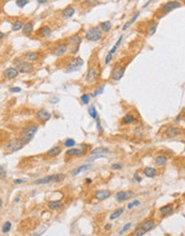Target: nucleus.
<instances>
[{
    "instance_id": "obj_1",
    "label": "nucleus",
    "mask_w": 185,
    "mask_h": 236,
    "mask_svg": "<svg viewBox=\"0 0 185 236\" xmlns=\"http://www.w3.org/2000/svg\"><path fill=\"white\" fill-rule=\"evenodd\" d=\"M38 129H39L38 126H30L23 131V133H22L20 139H19L20 142L23 143V145H26V144L30 143V142L32 141L34 135H36V132H38Z\"/></svg>"
},
{
    "instance_id": "obj_2",
    "label": "nucleus",
    "mask_w": 185,
    "mask_h": 236,
    "mask_svg": "<svg viewBox=\"0 0 185 236\" xmlns=\"http://www.w3.org/2000/svg\"><path fill=\"white\" fill-rule=\"evenodd\" d=\"M14 63H15L16 69L18 70L19 73H29L33 70V64L31 62L23 60V59H15Z\"/></svg>"
},
{
    "instance_id": "obj_3",
    "label": "nucleus",
    "mask_w": 185,
    "mask_h": 236,
    "mask_svg": "<svg viewBox=\"0 0 185 236\" xmlns=\"http://www.w3.org/2000/svg\"><path fill=\"white\" fill-rule=\"evenodd\" d=\"M102 30L99 27H91L86 32V39L88 41L91 42H97L102 39Z\"/></svg>"
},
{
    "instance_id": "obj_4",
    "label": "nucleus",
    "mask_w": 185,
    "mask_h": 236,
    "mask_svg": "<svg viewBox=\"0 0 185 236\" xmlns=\"http://www.w3.org/2000/svg\"><path fill=\"white\" fill-rule=\"evenodd\" d=\"M82 66H84V60L80 57H74L73 59H71V61L68 62L65 69L66 72H75L78 71Z\"/></svg>"
},
{
    "instance_id": "obj_5",
    "label": "nucleus",
    "mask_w": 185,
    "mask_h": 236,
    "mask_svg": "<svg viewBox=\"0 0 185 236\" xmlns=\"http://www.w3.org/2000/svg\"><path fill=\"white\" fill-rule=\"evenodd\" d=\"M97 76H99V73H97V69L94 67L89 68V70L87 71L86 76H85V83L87 84H93L95 81L97 80Z\"/></svg>"
},
{
    "instance_id": "obj_6",
    "label": "nucleus",
    "mask_w": 185,
    "mask_h": 236,
    "mask_svg": "<svg viewBox=\"0 0 185 236\" xmlns=\"http://www.w3.org/2000/svg\"><path fill=\"white\" fill-rule=\"evenodd\" d=\"M80 43H81V39L79 36H74L72 38H70V49H71V53L73 55H76L78 53Z\"/></svg>"
},
{
    "instance_id": "obj_7",
    "label": "nucleus",
    "mask_w": 185,
    "mask_h": 236,
    "mask_svg": "<svg viewBox=\"0 0 185 236\" xmlns=\"http://www.w3.org/2000/svg\"><path fill=\"white\" fill-rule=\"evenodd\" d=\"M23 148V143L20 142V140H12L10 141V143L8 144V146H7V149H8L10 152H17L19 149Z\"/></svg>"
},
{
    "instance_id": "obj_8",
    "label": "nucleus",
    "mask_w": 185,
    "mask_h": 236,
    "mask_svg": "<svg viewBox=\"0 0 185 236\" xmlns=\"http://www.w3.org/2000/svg\"><path fill=\"white\" fill-rule=\"evenodd\" d=\"M180 7H181V3L179 2V1H177V0H173V1H169V2H167L166 4L163 5L162 12L168 13V12H170V11L175 10V9L180 8Z\"/></svg>"
},
{
    "instance_id": "obj_9",
    "label": "nucleus",
    "mask_w": 185,
    "mask_h": 236,
    "mask_svg": "<svg viewBox=\"0 0 185 236\" xmlns=\"http://www.w3.org/2000/svg\"><path fill=\"white\" fill-rule=\"evenodd\" d=\"M124 75V69L121 66H116L111 71V78L114 81H120Z\"/></svg>"
},
{
    "instance_id": "obj_10",
    "label": "nucleus",
    "mask_w": 185,
    "mask_h": 236,
    "mask_svg": "<svg viewBox=\"0 0 185 236\" xmlns=\"http://www.w3.org/2000/svg\"><path fill=\"white\" fill-rule=\"evenodd\" d=\"M181 133H182V129L178 128V127H169V128L166 129V131H165V135L167 136V137H170V139L181 135Z\"/></svg>"
},
{
    "instance_id": "obj_11",
    "label": "nucleus",
    "mask_w": 185,
    "mask_h": 236,
    "mask_svg": "<svg viewBox=\"0 0 185 236\" xmlns=\"http://www.w3.org/2000/svg\"><path fill=\"white\" fill-rule=\"evenodd\" d=\"M66 52H68V45L66 44H59L58 46L53 49V56L60 57V56H63Z\"/></svg>"
},
{
    "instance_id": "obj_12",
    "label": "nucleus",
    "mask_w": 185,
    "mask_h": 236,
    "mask_svg": "<svg viewBox=\"0 0 185 236\" xmlns=\"http://www.w3.org/2000/svg\"><path fill=\"white\" fill-rule=\"evenodd\" d=\"M36 117L38 118L39 120H41V121H47V120H49V119H51V113H49V112H47L46 110H40V111H38V112H36Z\"/></svg>"
},
{
    "instance_id": "obj_13",
    "label": "nucleus",
    "mask_w": 185,
    "mask_h": 236,
    "mask_svg": "<svg viewBox=\"0 0 185 236\" xmlns=\"http://www.w3.org/2000/svg\"><path fill=\"white\" fill-rule=\"evenodd\" d=\"M51 181H57V174L55 175H48V176L44 177V178H41L33 182L34 185H43V184H48Z\"/></svg>"
},
{
    "instance_id": "obj_14",
    "label": "nucleus",
    "mask_w": 185,
    "mask_h": 236,
    "mask_svg": "<svg viewBox=\"0 0 185 236\" xmlns=\"http://www.w3.org/2000/svg\"><path fill=\"white\" fill-rule=\"evenodd\" d=\"M18 70L16 68H8V69H5L4 72H3V75L4 77L9 78V80H13V78H15L16 76L18 75Z\"/></svg>"
},
{
    "instance_id": "obj_15",
    "label": "nucleus",
    "mask_w": 185,
    "mask_h": 236,
    "mask_svg": "<svg viewBox=\"0 0 185 236\" xmlns=\"http://www.w3.org/2000/svg\"><path fill=\"white\" fill-rule=\"evenodd\" d=\"M110 194H111V192L109 191V190H100V191H97V193H95V199L99 201H104V200H107L108 198H110Z\"/></svg>"
},
{
    "instance_id": "obj_16",
    "label": "nucleus",
    "mask_w": 185,
    "mask_h": 236,
    "mask_svg": "<svg viewBox=\"0 0 185 236\" xmlns=\"http://www.w3.org/2000/svg\"><path fill=\"white\" fill-rule=\"evenodd\" d=\"M154 226H155L154 221H153V220H147V221H143V222H142L140 228H141V230L145 232V233H147V232L153 230V229H154Z\"/></svg>"
},
{
    "instance_id": "obj_17",
    "label": "nucleus",
    "mask_w": 185,
    "mask_h": 236,
    "mask_svg": "<svg viewBox=\"0 0 185 236\" xmlns=\"http://www.w3.org/2000/svg\"><path fill=\"white\" fill-rule=\"evenodd\" d=\"M25 59L26 61L28 62H33V61H36L39 60V57H40V54H39L38 52H30V53H27L25 54Z\"/></svg>"
},
{
    "instance_id": "obj_18",
    "label": "nucleus",
    "mask_w": 185,
    "mask_h": 236,
    "mask_svg": "<svg viewBox=\"0 0 185 236\" xmlns=\"http://www.w3.org/2000/svg\"><path fill=\"white\" fill-rule=\"evenodd\" d=\"M132 194H133V193L125 192V191H119L117 194L114 195V199H116L118 202H123V201L127 200V199H129Z\"/></svg>"
},
{
    "instance_id": "obj_19",
    "label": "nucleus",
    "mask_w": 185,
    "mask_h": 236,
    "mask_svg": "<svg viewBox=\"0 0 185 236\" xmlns=\"http://www.w3.org/2000/svg\"><path fill=\"white\" fill-rule=\"evenodd\" d=\"M38 34L40 37H49L51 34V30L48 26H42L38 31Z\"/></svg>"
},
{
    "instance_id": "obj_20",
    "label": "nucleus",
    "mask_w": 185,
    "mask_h": 236,
    "mask_svg": "<svg viewBox=\"0 0 185 236\" xmlns=\"http://www.w3.org/2000/svg\"><path fill=\"white\" fill-rule=\"evenodd\" d=\"M160 211L163 216H169L172 214L173 211V205L171 204H168V205L164 206V207H160Z\"/></svg>"
},
{
    "instance_id": "obj_21",
    "label": "nucleus",
    "mask_w": 185,
    "mask_h": 236,
    "mask_svg": "<svg viewBox=\"0 0 185 236\" xmlns=\"http://www.w3.org/2000/svg\"><path fill=\"white\" fill-rule=\"evenodd\" d=\"M75 14V9L73 7H68L62 11V17L63 18H70Z\"/></svg>"
},
{
    "instance_id": "obj_22",
    "label": "nucleus",
    "mask_w": 185,
    "mask_h": 236,
    "mask_svg": "<svg viewBox=\"0 0 185 236\" xmlns=\"http://www.w3.org/2000/svg\"><path fill=\"white\" fill-rule=\"evenodd\" d=\"M156 23L155 22H150L149 24H148V27H147V34L148 36H153V34L156 32Z\"/></svg>"
},
{
    "instance_id": "obj_23",
    "label": "nucleus",
    "mask_w": 185,
    "mask_h": 236,
    "mask_svg": "<svg viewBox=\"0 0 185 236\" xmlns=\"http://www.w3.org/2000/svg\"><path fill=\"white\" fill-rule=\"evenodd\" d=\"M85 152H86V150H84V149L71 148L66 152V155H68V156H81V155L85 154Z\"/></svg>"
},
{
    "instance_id": "obj_24",
    "label": "nucleus",
    "mask_w": 185,
    "mask_h": 236,
    "mask_svg": "<svg viewBox=\"0 0 185 236\" xmlns=\"http://www.w3.org/2000/svg\"><path fill=\"white\" fill-rule=\"evenodd\" d=\"M62 205H63V204H62L61 201H51V202L48 203V208L51 209V211H57V209L62 207Z\"/></svg>"
},
{
    "instance_id": "obj_25",
    "label": "nucleus",
    "mask_w": 185,
    "mask_h": 236,
    "mask_svg": "<svg viewBox=\"0 0 185 236\" xmlns=\"http://www.w3.org/2000/svg\"><path fill=\"white\" fill-rule=\"evenodd\" d=\"M167 162H168V159H167V157H165V156H158L155 158V164H156L157 167H163V165H165Z\"/></svg>"
},
{
    "instance_id": "obj_26",
    "label": "nucleus",
    "mask_w": 185,
    "mask_h": 236,
    "mask_svg": "<svg viewBox=\"0 0 185 236\" xmlns=\"http://www.w3.org/2000/svg\"><path fill=\"white\" fill-rule=\"evenodd\" d=\"M22 30H23V34H30L33 32V25L32 23H27V24H24L23 28H22Z\"/></svg>"
},
{
    "instance_id": "obj_27",
    "label": "nucleus",
    "mask_w": 185,
    "mask_h": 236,
    "mask_svg": "<svg viewBox=\"0 0 185 236\" xmlns=\"http://www.w3.org/2000/svg\"><path fill=\"white\" fill-rule=\"evenodd\" d=\"M91 167V165H89V164H85V165H81V167H77L75 171H74L73 173H72V175L73 176H76V175H78V174H80V173H82V172H85V171H87V170H89Z\"/></svg>"
},
{
    "instance_id": "obj_28",
    "label": "nucleus",
    "mask_w": 185,
    "mask_h": 236,
    "mask_svg": "<svg viewBox=\"0 0 185 236\" xmlns=\"http://www.w3.org/2000/svg\"><path fill=\"white\" fill-rule=\"evenodd\" d=\"M143 173H145V175L147 177H150V178H152V177H154L155 175H156V170L153 169V167H146L145 170H143Z\"/></svg>"
},
{
    "instance_id": "obj_29",
    "label": "nucleus",
    "mask_w": 185,
    "mask_h": 236,
    "mask_svg": "<svg viewBox=\"0 0 185 236\" xmlns=\"http://www.w3.org/2000/svg\"><path fill=\"white\" fill-rule=\"evenodd\" d=\"M61 152V149H60V147H53V148H51L48 150V152H46V155L48 157H56V156H58L59 154Z\"/></svg>"
},
{
    "instance_id": "obj_30",
    "label": "nucleus",
    "mask_w": 185,
    "mask_h": 236,
    "mask_svg": "<svg viewBox=\"0 0 185 236\" xmlns=\"http://www.w3.org/2000/svg\"><path fill=\"white\" fill-rule=\"evenodd\" d=\"M110 150H109V148H106V147H97V148L93 149V150H91V152H90V155H97V154H107V152H109Z\"/></svg>"
},
{
    "instance_id": "obj_31",
    "label": "nucleus",
    "mask_w": 185,
    "mask_h": 236,
    "mask_svg": "<svg viewBox=\"0 0 185 236\" xmlns=\"http://www.w3.org/2000/svg\"><path fill=\"white\" fill-rule=\"evenodd\" d=\"M100 27H101L102 31H104V32H108V31H110V29H111L112 25H111V23H110L109 21H106V22H103V23H101Z\"/></svg>"
},
{
    "instance_id": "obj_32",
    "label": "nucleus",
    "mask_w": 185,
    "mask_h": 236,
    "mask_svg": "<svg viewBox=\"0 0 185 236\" xmlns=\"http://www.w3.org/2000/svg\"><path fill=\"white\" fill-rule=\"evenodd\" d=\"M135 120H136V119H135V117L132 115V114H126L124 117L122 118L123 123H126V125H129V123H133Z\"/></svg>"
},
{
    "instance_id": "obj_33",
    "label": "nucleus",
    "mask_w": 185,
    "mask_h": 236,
    "mask_svg": "<svg viewBox=\"0 0 185 236\" xmlns=\"http://www.w3.org/2000/svg\"><path fill=\"white\" fill-rule=\"evenodd\" d=\"M124 213V208H118L117 211H114V214H112L111 216H110V217H109V218H110V220H114V219H117V218H119L120 216L122 215V214Z\"/></svg>"
},
{
    "instance_id": "obj_34",
    "label": "nucleus",
    "mask_w": 185,
    "mask_h": 236,
    "mask_svg": "<svg viewBox=\"0 0 185 236\" xmlns=\"http://www.w3.org/2000/svg\"><path fill=\"white\" fill-rule=\"evenodd\" d=\"M23 26H24L23 22H22V21H17V22H15V23L12 24V30H13V31H19V30H22Z\"/></svg>"
},
{
    "instance_id": "obj_35",
    "label": "nucleus",
    "mask_w": 185,
    "mask_h": 236,
    "mask_svg": "<svg viewBox=\"0 0 185 236\" xmlns=\"http://www.w3.org/2000/svg\"><path fill=\"white\" fill-rule=\"evenodd\" d=\"M88 113H89V115L93 118V119H97V108H95V106L94 105H91L88 108Z\"/></svg>"
},
{
    "instance_id": "obj_36",
    "label": "nucleus",
    "mask_w": 185,
    "mask_h": 236,
    "mask_svg": "<svg viewBox=\"0 0 185 236\" xmlns=\"http://www.w3.org/2000/svg\"><path fill=\"white\" fill-rule=\"evenodd\" d=\"M100 158H105L104 154H97V155H90V157H89L88 159H87V161H88V162H91V161H93V160H97V159H100Z\"/></svg>"
},
{
    "instance_id": "obj_37",
    "label": "nucleus",
    "mask_w": 185,
    "mask_h": 236,
    "mask_svg": "<svg viewBox=\"0 0 185 236\" xmlns=\"http://www.w3.org/2000/svg\"><path fill=\"white\" fill-rule=\"evenodd\" d=\"M11 228H12V223H11L10 221H7V222L2 226V233L7 234L8 232H10Z\"/></svg>"
},
{
    "instance_id": "obj_38",
    "label": "nucleus",
    "mask_w": 185,
    "mask_h": 236,
    "mask_svg": "<svg viewBox=\"0 0 185 236\" xmlns=\"http://www.w3.org/2000/svg\"><path fill=\"white\" fill-rule=\"evenodd\" d=\"M64 146L68 147V148L75 146V141H74L73 139H68V140H65V142H64Z\"/></svg>"
},
{
    "instance_id": "obj_39",
    "label": "nucleus",
    "mask_w": 185,
    "mask_h": 236,
    "mask_svg": "<svg viewBox=\"0 0 185 236\" xmlns=\"http://www.w3.org/2000/svg\"><path fill=\"white\" fill-rule=\"evenodd\" d=\"M80 100H81V102L84 103V104H88L89 101H90V96L87 95V93H85V95H82L80 97Z\"/></svg>"
},
{
    "instance_id": "obj_40",
    "label": "nucleus",
    "mask_w": 185,
    "mask_h": 236,
    "mask_svg": "<svg viewBox=\"0 0 185 236\" xmlns=\"http://www.w3.org/2000/svg\"><path fill=\"white\" fill-rule=\"evenodd\" d=\"M28 2H29V0H16V4H17L19 8H24Z\"/></svg>"
},
{
    "instance_id": "obj_41",
    "label": "nucleus",
    "mask_w": 185,
    "mask_h": 236,
    "mask_svg": "<svg viewBox=\"0 0 185 236\" xmlns=\"http://www.w3.org/2000/svg\"><path fill=\"white\" fill-rule=\"evenodd\" d=\"M131 226H132V223H131V222H129L127 224H125V226H123V229H122L121 231L119 232V235H122V234L124 233L125 231H127V230H129V229L131 228Z\"/></svg>"
},
{
    "instance_id": "obj_42",
    "label": "nucleus",
    "mask_w": 185,
    "mask_h": 236,
    "mask_svg": "<svg viewBox=\"0 0 185 236\" xmlns=\"http://www.w3.org/2000/svg\"><path fill=\"white\" fill-rule=\"evenodd\" d=\"M5 177H7V173H5L4 169L0 165V179H3V178H5Z\"/></svg>"
},
{
    "instance_id": "obj_43",
    "label": "nucleus",
    "mask_w": 185,
    "mask_h": 236,
    "mask_svg": "<svg viewBox=\"0 0 185 236\" xmlns=\"http://www.w3.org/2000/svg\"><path fill=\"white\" fill-rule=\"evenodd\" d=\"M103 91H104V85L101 86V88L97 89L94 93H92V97H95V96H97V95H101V93H103Z\"/></svg>"
},
{
    "instance_id": "obj_44",
    "label": "nucleus",
    "mask_w": 185,
    "mask_h": 236,
    "mask_svg": "<svg viewBox=\"0 0 185 236\" xmlns=\"http://www.w3.org/2000/svg\"><path fill=\"white\" fill-rule=\"evenodd\" d=\"M139 15H140V13H139V12H136V13H135V15L133 16V18L129 22V23L131 24V25H132L133 23H135V21H136L137 18H138V16H139Z\"/></svg>"
},
{
    "instance_id": "obj_45",
    "label": "nucleus",
    "mask_w": 185,
    "mask_h": 236,
    "mask_svg": "<svg viewBox=\"0 0 185 236\" xmlns=\"http://www.w3.org/2000/svg\"><path fill=\"white\" fill-rule=\"evenodd\" d=\"M122 167H123V165H122L121 163H114V164L111 165V169L112 170H121Z\"/></svg>"
},
{
    "instance_id": "obj_46",
    "label": "nucleus",
    "mask_w": 185,
    "mask_h": 236,
    "mask_svg": "<svg viewBox=\"0 0 185 236\" xmlns=\"http://www.w3.org/2000/svg\"><path fill=\"white\" fill-rule=\"evenodd\" d=\"M97 130L100 132L103 131V128H102V125H101V120H100V118H97Z\"/></svg>"
},
{
    "instance_id": "obj_47",
    "label": "nucleus",
    "mask_w": 185,
    "mask_h": 236,
    "mask_svg": "<svg viewBox=\"0 0 185 236\" xmlns=\"http://www.w3.org/2000/svg\"><path fill=\"white\" fill-rule=\"evenodd\" d=\"M145 232L142 231V230H139V231H136L135 233H133L132 235L133 236H142V235H145Z\"/></svg>"
},
{
    "instance_id": "obj_48",
    "label": "nucleus",
    "mask_w": 185,
    "mask_h": 236,
    "mask_svg": "<svg viewBox=\"0 0 185 236\" xmlns=\"http://www.w3.org/2000/svg\"><path fill=\"white\" fill-rule=\"evenodd\" d=\"M111 59H112V55H107L106 59H105V64H108L109 62L111 61Z\"/></svg>"
},
{
    "instance_id": "obj_49",
    "label": "nucleus",
    "mask_w": 185,
    "mask_h": 236,
    "mask_svg": "<svg viewBox=\"0 0 185 236\" xmlns=\"http://www.w3.org/2000/svg\"><path fill=\"white\" fill-rule=\"evenodd\" d=\"M20 88L19 87H14V88H10V93H20Z\"/></svg>"
},
{
    "instance_id": "obj_50",
    "label": "nucleus",
    "mask_w": 185,
    "mask_h": 236,
    "mask_svg": "<svg viewBox=\"0 0 185 236\" xmlns=\"http://www.w3.org/2000/svg\"><path fill=\"white\" fill-rule=\"evenodd\" d=\"M49 101H51V103H58L59 102V98L58 97H51V99H49Z\"/></svg>"
},
{
    "instance_id": "obj_51",
    "label": "nucleus",
    "mask_w": 185,
    "mask_h": 236,
    "mask_svg": "<svg viewBox=\"0 0 185 236\" xmlns=\"http://www.w3.org/2000/svg\"><path fill=\"white\" fill-rule=\"evenodd\" d=\"M134 179L136 180V181H138V182H140V181H141V180H142V179H141V177H140L139 175L137 174V173H135V174H134Z\"/></svg>"
},
{
    "instance_id": "obj_52",
    "label": "nucleus",
    "mask_w": 185,
    "mask_h": 236,
    "mask_svg": "<svg viewBox=\"0 0 185 236\" xmlns=\"http://www.w3.org/2000/svg\"><path fill=\"white\" fill-rule=\"evenodd\" d=\"M25 180L24 179H15L14 180V184H22V182H24Z\"/></svg>"
},
{
    "instance_id": "obj_53",
    "label": "nucleus",
    "mask_w": 185,
    "mask_h": 236,
    "mask_svg": "<svg viewBox=\"0 0 185 236\" xmlns=\"http://www.w3.org/2000/svg\"><path fill=\"white\" fill-rule=\"evenodd\" d=\"M182 118H183V116L180 114V115H179L177 118H175V121H181V120H182Z\"/></svg>"
},
{
    "instance_id": "obj_54",
    "label": "nucleus",
    "mask_w": 185,
    "mask_h": 236,
    "mask_svg": "<svg viewBox=\"0 0 185 236\" xmlns=\"http://www.w3.org/2000/svg\"><path fill=\"white\" fill-rule=\"evenodd\" d=\"M129 25H131V24H129V22H127V23H126V24H125V25H124V27H123V30H126V29H127V28H129Z\"/></svg>"
},
{
    "instance_id": "obj_55",
    "label": "nucleus",
    "mask_w": 185,
    "mask_h": 236,
    "mask_svg": "<svg viewBox=\"0 0 185 236\" xmlns=\"http://www.w3.org/2000/svg\"><path fill=\"white\" fill-rule=\"evenodd\" d=\"M139 204H140V202H139V201H137V200H136V201H134V202H133V205H134V206L139 205Z\"/></svg>"
},
{
    "instance_id": "obj_56",
    "label": "nucleus",
    "mask_w": 185,
    "mask_h": 236,
    "mask_svg": "<svg viewBox=\"0 0 185 236\" xmlns=\"http://www.w3.org/2000/svg\"><path fill=\"white\" fill-rule=\"evenodd\" d=\"M38 2L40 3V4H42V3H46V2H47V0H38Z\"/></svg>"
},
{
    "instance_id": "obj_57",
    "label": "nucleus",
    "mask_w": 185,
    "mask_h": 236,
    "mask_svg": "<svg viewBox=\"0 0 185 236\" xmlns=\"http://www.w3.org/2000/svg\"><path fill=\"white\" fill-rule=\"evenodd\" d=\"M133 207H134V205H133V203H129V205H127V208H129V209H132Z\"/></svg>"
},
{
    "instance_id": "obj_58",
    "label": "nucleus",
    "mask_w": 185,
    "mask_h": 236,
    "mask_svg": "<svg viewBox=\"0 0 185 236\" xmlns=\"http://www.w3.org/2000/svg\"><path fill=\"white\" fill-rule=\"evenodd\" d=\"M105 229H106V230H110V229H111V224H107V226H105Z\"/></svg>"
},
{
    "instance_id": "obj_59",
    "label": "nucleus",
    "mask_w": 185,
    "mask_h": 236,
    "mask_svg": "<svg viewBox=\"0 0 185 236\" xmlns=\"http://www.w3.org/2000/svg\"><path fill=\"white\" fill-rule=\"evenodd\" d=\"M3 36H4V34H3V32H2V31H0V40L3 38Z\"/></svg>"
},
{
    "instance_id": "obj_60",
    "label": "nucleus",
    "mask_w": 185,
    "mask_h": 236,
    "mask_svg": "<svg viewBox=\"0 0 185 236\" xmlns=\"http://www.w3.org/2000/svg\"><path fill=\"white\" fill-rule=\"evenodd\" d=\"M87 182H88V184H91V182H92V180L90 179V178H88V179H87Z\"/></svg>"
},
{
    "instance_id": "obj_61",
    "label": "nucleus",
    "mask_w": 185,
    "mask_h": 236,
    "mask_svg": "<svg viewBox=\"0 0 185 236\" xmlns=\"http://www.w3.org/2000/svg\"><path fill=\"white\" fill-rule=\"evenodd\" d=\"M1 205H2V201L0 200V206H1Z\"/></svg>"
}]
</instances>
